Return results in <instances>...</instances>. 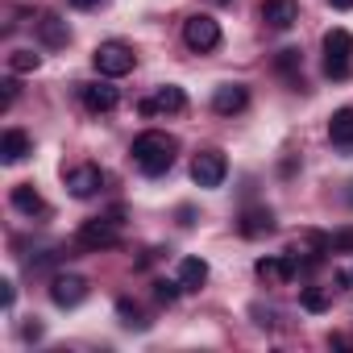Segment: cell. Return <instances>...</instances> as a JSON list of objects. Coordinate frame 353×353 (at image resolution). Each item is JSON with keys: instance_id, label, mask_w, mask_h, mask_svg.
<instances>
[{"instance_id": "obj_15", "label": "cell", "mask_w": 353, "mask_h": 353, "mask_svg": "<svg viewBox=\"0 0 353 353\" xmlns=\"http://www.w3.org/2000/svg\"><path fill=\"white\" fill-rule=\"evenodd\" d=\"M30 154H34V137L26 129H5V137H0V158L13 166V162H26Z\"/></svg>"}, {"instance_id": "obj_24", "label": "cell", "mask_w": 353, "mask_h": 353, "mask_svg": "<svg viewBox=\"0 0 353 353\" xmlns=\"http://www.w3.org/2000/svg\"><path fill=\"white\" fill-rule=\"evenodd\" d=\"M179 291H183V283H179V279H174V283L158 279V283H154V299H158V303H166V307H170L174 299H179Z\"/></svg>"}, {"instance_id": "obj_30", "label": "cell", "mask_w": 353, "mask_h": 353, "mask_svg": "<svg viewBox=\"0 0 353 353\" xmlns=\"http://www.w3.org/2000/svg\"><path fill=\"white\" fill-rule=\"evenodd\" d=\"M21 336H26V341H38V336H42V324H38V320H34V324H26V328H21Z\"/></svg>"}, {"instance_id": "obj_17", "label": "cell", "mask_w": 353, "mask_h": 353, "mask_svg": "<svg viewBox=\"0 0 353 353\" xmlns=\"http://www.w3.org/2000/svg\"><path fill=\"white\" fill-rule=\"evenodd\" d=\"M13 208H17V212H26V216H46V212H50L34 183H17V188H13Z\"/></svg>"}, {"instance_id": "obj_8", "label": "cell", "mask_w": 353, "mask_h": 353, "mask_svg": "<svg viewBox=\"0 0 353 353\" xmlns=\"http://www.w3.org/2000/svg\"><path fill=\"white\" fill-rule=\"evenodd\" d=\"M63 179H67V192H71L75 200H92V196L104 188V170H100L96 162H83V166L63 170Z\"/></svg>"}, {"instance_id": "obj_14", "label": "cell", "mask_w": 353, "mask_h": 353, "mask_svg": "<svg viewBox=\"0 0 353 353\" xmlns=\"http://www.w3.org/2000/svg\"><path fill=\"white\" fill-rule=\"evenodd\" d=\"M262 21L270 30H291L299 21V0H262Z\"/></svg>"}, {"instance_id": "obj_22", "label": "cell", "mask_w": 353, "mask_h": 353, "mask_svg": "<svg viewBox=\"0 0 353 353\" xmlns=\"http://www.w3.org/2000/svg\"><path fill=\"white\" fill-rule=\"evenodd\" d=\"M117 316H121V324H125V328H145L141 307H137V303H129V299H117Z\"/></svg>"}, {"instance_id": "obj_20", "label": "cell", "mask_w": 353, "mask_h": 353, "mask_svg": "<svg viewBox=\"0 0 353 353\" xmlns=\"http://www.w3.org/2000/svg\"><path fill=\"white\" fill-rule=\"evenodd\" d=\"M38 67H42V54H34V50H13L9 54V71H17V75H30Z\"/></svg>"}, {"instance_id": "obj_2", "label": "cell", "mask_w": 353, "mask_h": 353, "mask_svg": "<svg viewBox=\"0 0 353 353\" xmlns=\"http://www.w3.org/2000/svg\"><path fill=\"white\" fill-rule=\"evenodd\" d=\"M324 75L328 79H349L353 75V34L341 30V26L324 34Z\"/></svg>"}, {"instance_id": "obj_31", "label": "cell", "mask_w": 353, "mask_h": 353, "mask_svg": "<svg viewBox=\"0 0 353 353\" xmlns=\"http://www.w3.org/2000/svg\"><path fill=\"white\" fill-rule=\"evenodd\" d=\"M328 5H332V9H341V13H349V9H353V0H328Z\"/></svg>"}, {"instance_id": "obj_7", "label": "cell", "mask_w": 353, "mask_h": 353, "mask_svg": "<svg viewBox=\"0 0 353 353\" xmlns=\"http://www.w3.org/2000/svg\"><path fill=\"white\" fill-rule=\"evenodd\" d=\"M183 108H188V96H183V88H174V83H162L150 100L137 104L141 117H174V112H183Z\"/></svg>"}, {"instance_id": "obj_16", "label": "cell", "mask_w": 353, "mask_h": 353, "mask_svg": "<svg viewBox=\"0 0 353 353\" xmlns=\"http://www.w3.org/2000/svg\"><path fill=\"white\" fill-rule=\"evenodd\" d=\"M38 38H42V46L59 50V46L71 42V30H67V21H63L59 13H42V17H38Z\"/></svg>"}, {"instance_id": "obj_9", "label": "cell", "mask_w": 353, "mask_h": 353, "mask_svg": "<svg viewBox=\"0 0 353 353\" xmlns=\"http://www.w3.org/2000/svg\"><path fill=\"white\" fill-rule=\"evenodd\" d=\"M88 299V279L83 274H54L50 279V303L54 307H79Z\"/></svg>"}, {"instance_id": "obj_12", "label": "cell", "mask_w": 353, "mask_h": 353, "mask_svg": "<svg viewBox=\"0 0 353 353\" xmlns=\"http://www.w3.org/2000/svg\"><path fill=\"white\" fill-rule=\"evenodd\" d=\"M254 274H258L262 283H287V279L299 274V266H295L291 254H270V258H258V262H254Z\"/></svg>"}, {"instance_id": "obj_27", "label": "cell", "mask_w": 353, "mask_h": 353, "mask_svg": "<svg viewBox=\"0 0 353 353\" xmlns=\"http://www.w3.org/2000/svg\"><path fill=\"white\" fill-rule=\"evenodd\" d=\"M0 88H5V100H0V108L9 112V108H13V100H17V83H13V79H5Z\"/></svg>"}, {"instance_id": "obj_6", "label": "cell", "mask_w": 353, "mask_h": 353, "mask_svg": "<svg viewBox=\"0 0 353 353\" xmlns=\"http://www.w3.org/2000/svg\"><path fill=\"white\" fill-rule=\"evenodd\" d=\"M225 174H229V158L221 150L208 145V150H200L192 158V179H196V188H221Z\"/></svg>"}, {"instance_id": "obj_29", "label": "cell", "mask_w": 353, "mask_h": 353, "mask_svg": "<svg viewBox=\"0 0 353 353\" xmlns=\"http://www.w3.org/2000/svg\"><path fill=\"white\" fill-rule=\"evenodd\" d=\"M67 5H71V9H83V13H88V9H100L104 0H67Z\"/></svg>"}, {"instance_id": "obj_26", "label": "cell", "mask_w": 353, "mask_h": 353, "mask_svg": "<svg viewBox=\"0 0 353 353\" xmlns=\"http://www.w3.org/2000/svg\"><path fill=\"white\" fill-rule=\"evenodd\" d=\"M0 303H5V312H13V303H17V287L13 283H0Z\"/></svg>"}, {"instance_id": "obj_4", "label": "cell", "mask_w": 353, "mask_h": 353, "mask_svg": "<svg viewBox=\"0 0 353 353\" xmlns=\"http://www.w3.org/2000/svg\"><path fill=\"white\" fill-rule=\"evenodd\" d=\"M117 241H121V212H112V216H92V221H83L79 233H75V245H79V250H112Z\"/></svg>"}, {"instance_id": "obj_18", "label": "cell", "mask_w": 353, "mask_h": 353, "mask_svg": "<svg viewBox=\"0 0 353 353\" xmlns=\"http://www.w3.org/2000/svg\"><path fill=\"white\" fill-rule=\"evenodd\" d=\"M179 283H183V291H200L208 283V262L204 258H183L179 262Z\"/></svg>"}, {"instance_id": "obj_33", "label": "cell", "mask_w": 353, "mask_h": 353, "mask_svg": "<svg viewBox=\"0 0 353 353\" xmlns=\"http://www.w3.org/2000/svg\"><path fill=\"white\" fill-rule=\"evenodd\" d=\"M216 5H233V0H216Z\"/></svg>"}, {"instance_id": "obj_19", "label": "cell", "mask_w": 353, "mask_h": 353, "mask_svg": "<svg viewBox=\"0 0 353 353\" xmlns=\"http://www.w3.org/2000/svg\"><path fill=\"white\" fill-rule=\"evenodd\" d=\"M328 137L332 145H353V108H336L328 117Z\"/></svg>"}, {"instance_id": "obj_25", "label": "cell", "mask_w": 353, "mask_h": 353, "mask_svg": "<svg viewBox=\"0 0 353 353\" xmlns=\"http://www.w3.org/2000/svg\"><path fill=\"white\" fill-rule=\"evenodd\" d=\"M274 67H279V71H299V67H303V54H299V50H279Z\"/></svg>"}, {"instance_id": "obj_11", "label": "cell", "mask_w": 353, "mask_h": 353, "mask_svg": "<svg viewBox=\"0 0 353 353\" xmlns=\"http://www.w3.org/2000/svg\"><path fill=\"white\" fill-rule=\"evenodd\" d=\"M212 108H216L221 117L245 112V108H250V88H245V83H221V88L212 92Z\"/></svg>"}, {"instance_id": "obj_3", "label": "cell", "mask_w": 353, "mask_h": 353, "mask_svg": "<svg viewBox=\"0 0 353 353\" xmlns=\"http://www.w3.org/2000/svg\"><path fill=\"white\" fill-rule=\"evenodd\" d=\"M92 67H96L104 79H121V75H129V71L137 67V54H133L129 42H100V46L92 50Z\"/></svg>"}, {"instance_id": "obj_21", "label": "cell", "mask_w": 353, "mask_h": 353, "mask_svg": "<svg viewBox=\"0 0 353 353\" xmlns=\"http://www.w3.org/2000/svg\"><path fill=\"white\" fill-rule=\"evenodd\" d=\"M299 303H303V312H328V291L324 287H303L299 291Z\"/></svg>"}, {"instance_id": "obj_28", "label": "cell", "mask_w": 353, "mask_h": 353, "mask_svg": "<svg viewBox=\"0 0 353 353\" xmlns=\"http://www.w3.org/2000/svg\"><path fill=\"white\" fill-rule=\"evenodd\" d=\"M254 316H258V324H262V328H274V312H266V307H254Z\"/></svg>"}, {"instance_id": "obj_5", "label": "cell", "mask_w": 353, "mask_h": 353, "mask_svg": "<svg viewBox=\"0 0 353 353\" xmlns=\"http://www.w3.org/2000/svg\"><path fill=\"white\" fill-rule=\"evenodd\" d=\"M183 42H188V50H196V54L216 50V46H221V26H216V17L192 13V17L183 21Z\"/></svg>"}, {"instance_id": "obj_10", "label": "cell", "mask_w": 353, "mask_h": 353, "mask_svg": "<svg viewBox=\"0 0 353 353\" xmlns=\"http://www.w3.org/2000/svg\"><path fill=\"white\" fill-rule=\"evenodd\" d=\"M79 104L100 117V112H112L121 104V92L112 83H79Z\"/></svg>"}, {"instance_id": "obj_1", "label": "cell", "mask_w": 353, "mask_h": 353, "mask_svg": "<svg viewBox=\"0 0 353 353\" xmlns=\"http://www.w3.org/2000/svg\"><path fill=\"white\" fill-rule=\"evenodd\" d=\"M174 150H179V141H174L170 133H162V129H145V133H137L133 137V166L141 170V174H150V179H158V174H166L170 166H174Z\"/></svg>"}, {"instance_id": "obj_32", "label": "cell", "mask_w": 353, "mask_h": 353, "mask_svg": "<svg viewBox=\"0 0 353 353\" xmlns=\"http://www.w3.org/2000/svg\"><path fill=\"white\" fill-rule=\"evenodd\" d=\"M336 283H341V287H349V283H353V270H341V274H336Z\"/></svg>"}, {"instance_id": "obj_23", "label": "cell", "mask_w": 353, "mask_h": 353, "mask_svg": "<svg viewBox=\"0 0 353 353\" xmlns=\"http://www.w3.org/2000/svg\"><path fill=\"white\" fill-rule=\"evenodd\" d=\"M328 250H332V254H353V225H341V229L328 237Z\"/></svg>"}, {"instance_id": "obj_13", "label": "cell", "mask_w": 353, "mask_h": 353, "mask_svg": "<svg viewBox=\"0 0 353 353\" xmlns=\"http://www.w3.org/2000/svg\"><path fill=\"white\" fill-rule=\"evenodd\" d=\"M237 233H241V237H250V241L270 237V233H274V212H270L266 204L245 208V212H241V221H237Z\"/></svg>"}]
</instances>
